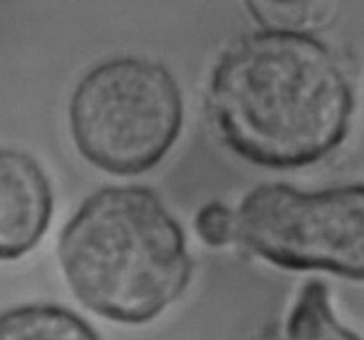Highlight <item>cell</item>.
Wrapping results in <instances>:
<instances>
[{"instance_id":"obj_3","label":"cell","mask_w":364,"mask_h":340,"mask_svg":"<svg viewBox=\"0 0 364 340\" xmlns=\"http://www.w3.org/2000/svg\"><path fill=\"white\" fill-rule=\"evenodd\" d=\"M184 124L182 91L170 70L145 57H114L77 82L68 125L84 160L117 177L156 168Z\"/></svg>"},{"instance_id":"obj_2","label":"cell","mask_w":364,"mask_h":340,"mask_svg":"<svg viewBox=\"0 0 364 340\" xmlns=\"http://www.w3.org/2000/svg\"><path fill=\"white\" fill-rule=\"evenodd\" d=\"M58 257L73 296L124 324L163 314L193 275L181 223L152 189L139 185L87 196L59 236Z\"/></svg>"},{"instance_id":"obj_6","label":"cell","mask_w":364,"mask_h":340,"mask_svg":"<svg viewBox=\"0 0 364 340\" xmlns=\"http://www.w3.org/2000/svg\"><path fill=\"white\" fill-rule=\"evenodd\" d=\"M0 340H100L82 317L65 307L31 303L0 314Z\"/></svg>"},{"instance_id":"obj_4","label":"cell","mask_w":364,"mask_h":340,"mask_svg":"<svg viewBox=\"0 0 364 340\" xmlns=\"http://www.w3.org/2000/svg\"><path fill=\"white\" fill-rule=\"evenodd\" d=\"M236 216V241L273 265L364 282V182L302 191L261 184Z\"/></svg>"},{"instance_id":"obj_9","label":"cell","mask_w":364,"mask_h":340,"mask_svg":"<svg viewBox=\"0 0 364 340\" xmlns=\"http://www.w3.org/2000/svg\"><path fill=\"white\" fill-rule=\"evenodd\" d=\"M262 2L268 6H273V8L296 9V8H304V6L311 4L313 0H262Z\"/></svg>"},{"instance_id":"obj_7","label":"cell","mask_w":364,"mask_h":340,"mask_svg":"<svg viewBox=\"0 0 364 340\" xmlns=\"http://www.w3.org/2000/svg\"><path fill=\"white\" fill-rule=\"evenodd\" d=\"M286 340H363L343 326L331 307V292L321 280H309L300 290L288 322Z\"/></svg>"},{"instance_id":"obj_1","label":"cell","mask_w":364,"mask_h":340,"mask_svg":"<svg viewBox=\"0 0 364 340\" xmlns=\"http://www.w3.org/2000/svg\"><path fill=\"white\" fill-rule=\"evenodd\" d=\"M222 141L255 166L296 170L341 148L355 91L336 52L307 33L241 36L216 61L205 93Z\"/></svg>"},{"instance_id":"obj_8","label":"cell","mask_w":364,"mask_h":340,"mask_svg":"<svg viewBox=\"0 0 364 340\" xmlns=\"http://www.w3.org/2000/svg\"><path fill=\"white\" fill-rule=\"evenodd\" d=\"M195 230L208 246L222 248L236 239V216L222 202H209L195 216Z\"/></svg>"},{"instance_id":"obj_5","label":"cell","mask_w":364,"mask_h":340,"mask_svg":"<svg viewBox=\"0 0 364 340\" xmlns=\"http://www.w3.org/2000/svg\"><path fill=\"white\" fill-rule=\"evenodd\" d=\"M54 192L43 168L20 150L0 148V261H18L47 234Z\"/></svg>"}]
</instances>
